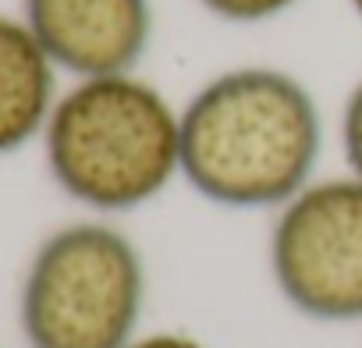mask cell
Instances as JSON below:
<instances>
[{"label":"cell","mask_w":362,"mask_h":348,"mask_svg":"<svg viewBox=\"0 0 362 348\" xmlns=\"http://www.w3.org/2000/svg\"><path fill=\"white\" fill-rule=\"evenodd\" d=\"M320 153V103L284 68H228L181 103V178L214 207L281 210L316 178Z\"/></svg>","instance_id":"obj_1"},{"label":"cell","mask_w":362,"mask_h":348,"mask_svg":"<svg viewBox=\"0 0 362 348\" xmlns=\"http://www.w3.org/2000/svg\"><path fill=\"white\" fill-rule=\"evenodd\" d=\"M57 189L96 214H132L181 178V107L139 71L75 79L43 128Z\"/></svg>","instance_id":"obj_2"},{"label":"cell","mask_w":362,"mask_h":348,"mask_svg":"<svg viewBox=\"0 0 362 348\" xmlns=\"http://www.w3.org/2000/svg\"><path fill=\"white\" fill-rule=\"evenodd\" d=\"M146 313V260L110 221H75L29 260L18 320L29 348H128Z\"/></svg>","instance_id":"obj_3"},{"label":"cell","mask_w":362,"mask_h":348,"mask_svg":"<svg viewBox=\"0 0 362 348\" xmlns=\"http://www.w3.org/2000/svg\"><path fill=\"white\" fill-rule=\"evenodd\" d=\"M267 263L277 295L316 323H362V178H313L274 210Z\"/></svg>","instance_id":"obj_4"},{"label":"cell","mask_w":362,"mask_h":348,"mask_svg":"<svg viewBox=\"0 0 362 348\" xmlns=\"http://www.w3.org/2000/svg\"><path fill=\"white\" fill-rule=\"evenodd\" d=\"M25 25L61 71L121 75L153 43V0H25Z\"/></svg>","instance_id":"obj_5"},{"label":"cell","mask_w":362,"mask_h":348,"mask_svg":"<svg viewBox=\"0 0 362 348\" xmlns=\"http://www.w3.org/2000/svg\"><path fill=\"white\" fill-rule=\"evenodd\" d=\"M57 103V64L25 18L0 15V153L43 135Z\"/></svg>","instance_id":"obj_6"},{"label":"cell","mask_w":362,"mask_h":348,"mask_svg":"<svg viewBox=\"0 0 362 348\" xmlns=\"http://www.w3.org/2000/svg\"><path fill=\"white\" fill-rule=\"evenodd\" d=\"M196 4L228 25H263L288 15L298 0H196Z\"/></svg>","instance_id":"obj_7"},{"label":"cell","mask_w":362,"mask_h":348,"mask_svg":"<svg viewBox=\"0 0 362 348\" xmlns=\"http://www.w3.org/2000/svg\"><path fill=\"white\" fill-rule=\"evenodd\" d=\"M341 153L355 178H362V79L348 89L341 107Z\"/></svg>","instance_id":"obj_8"},{"label":"cell","mask_w":362,"mask_h":348,"mask_svg":"<svg viewBox=\"0 0 362 348\" xmlns=\"http://www.w3.org/2000/svg\"><path fill=\"white\" fill-rule=\"evenodd\" d=\"M128 348H210V344L185 330H153V334H139Z\"/></svg>","instance_id":"obj_9"},{"label":"cell","mask_w":362,"mask_h":348,"mask_svg":"<svg viewBox=\"0 0 362 348\" xmlns=\"http://www.w3.org/2000/svg\"><path fill=\"white\" fill-rule=\"evenodd\" d=\"M348 8H351V11H355V18L362 22V0H348Z\"/></svg>","instance_id":"obj_10"}]
</instances>
